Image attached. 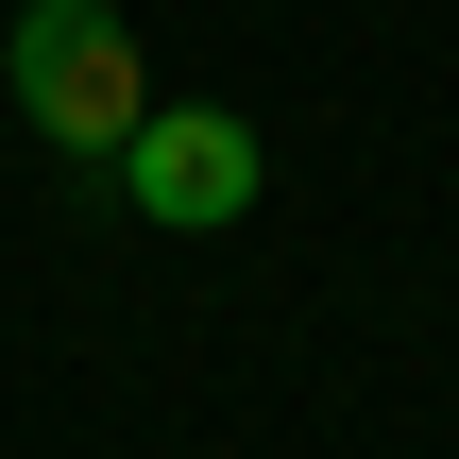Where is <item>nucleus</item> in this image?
Returning a JSON list of instances; mask_svg holds the SVG:
<instances>
[{
    "mask_svg": "<svg viewBox=\"0 0 459 459\" xmlns=\"http://www.w3.org/2000/svg\"><path fill=\"white\" fill-rule=\"evenodd\" d=\"M0 85H17V119H34L51 153H85V170H119V136L153 119V68H136V34H119V0H17Z\"/></svg>",
    "mask_w": 459,
    "mask_h": 459,
    "instance_id": "obj_1",
    "label": "nucleus"
},
{
    "mask_svg": "<svg viewBox=\"0 0 459 459\" xmlns=\"http://www.w3.org/2000/svg\"><path fill=\"white\" fill-rule=\"evenodd\" d=\"M255 187H273V153H255V119H238V102H153V119L119 136V204H136V221H170V238L255 221Z\"/></svg>",
    "mask_w": 459,
    "mask_h": 459,
    "instance_id": "obj_2",
    "label": "nucleus"
}]
</instances>
